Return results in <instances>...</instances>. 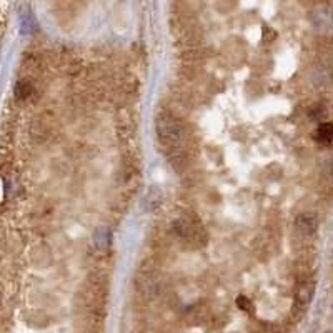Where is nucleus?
Here are the masks:
<instances>
[{
    "mask_svg": "<svg viewBox=\"0 0 333 333\" xmlns=\"http://www.w3.org/2000/svg\"><path fill=\"white\" fill-rule=\"evenodd\" d=\"M109 239H110V233L107 228H100L95 235V243L98 245L100 248H105L109 245Z\"/></svg>",
    "mask_w": 333,
    "mask_h": 333,
    "instance_id": "obj_5",
    "label": "nucleus"
},
{
    "mask_svg": "<svg viewBox=\"0 0 333 333\" xmlns=\"http://www.w3.org/2000/svg\"><path fill=\"white\" fill-rule=\"evenodd\" d=\"M157 132L162 142L168 145H177L184 140V129L170 117H160L157 120Z\"/></svg>",
    "mask_w": 333,
    "mask_h": 333,
    "instance_id": "obj_1",
    "label": "nucleus"
},
{
    "mask_svg": "<svg viewBox=\"0 0 333 333\" xmlns=\"http://www.w3.org/2000/svg\"><path fill=\"white\" fill-rule=\"evenodd\" d=\"M162 190H158L157 187H152L150 192L145 197V208L147 210H155L162 205Z\"/></svg>",
    "mask_w": 333,
    "mask_h": 333,
    "instance_id": "obj_4",
    "label": "nucleus"
},
{
    "mask_svg": "<svg viewBox=\"0 0 333 333\" xmlns=\"http://www.w3.org/2000/svg\"><path fill=\"white\" fill-rule=\"evenodd\" d=\"M332 138H333V127H332L330 122L320 124V127L316 129V132H315V140L318 142V144L328 147L332 144Z\"/></svg>",
    "mask_w": 333,
    "mask_h": 333,
    "instance_id": "obj_3",
    "label": "nucleus"
},
{
    "mask_svg": "<svg viewBox=\"0 0 333 333\" xmlns=\"http://www.w3.org/2000/svg\"><path fill=\"white\" fill-rule=\"evenodd\" d=\"M296 228H298L303 235H312V233H315L316 228H318V217H316V213H313V212L300 213V215L296 217Z\"/></svg>",
    "mask_w": 333,
    "mask_h": 333,
    "instance_id": "obj_2",
    "label": "nucleus"
},
{
    "mask_svg": "<svg viewBox=\"0 0 333 333\" xmlns=\"http://www.w3.org/2000/svg\"><path fill=\"white\" fill-rule=\"evenodd\" d=\"M312 293H313V287H312V285H303V287L300 288V292H298V298L302 300L303 303H307V302H310Z\"/></svg>",
    "mask_w": 333,
    "mask_h": 333,
    "instance_id": "obj_6",
    "label": "nucleus"
},
{
    "mask_svg": "<svg viewBox=\"0 0 333 333\" xmlns=\"http://www.w3.org/2000/svg\"><path fill=\"white\" fill-rule=\"evenodd\" d=\"M237 305H239L241 310H247V312L252 310V303H250V300L247 296H239V298H237Z\"/></svg>",
    "mask_w": 333,
    "mask_h": 333,
    "instance_id": "obj_7",
    "label": "nucleus"
}]
</instances>
